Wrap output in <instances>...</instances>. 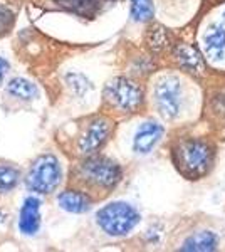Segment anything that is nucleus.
<instances>
[{"instance_id":"15","label":"nucleus","mask_w":225,"mask_h":252,"mask_svg":"<svg viewBox=\"0 0 225 252\" xmlns=\"http://www.w3.org/2000/svg\"><path fill=\"white\" fill-rule=\"evenodd\" d=\"M20 180V172L14 166L0 165V193H7L15 189Z\"/></svg>"},{"instance_id":"4","label":"nucleus","mask_w":225,"mask_h":252,"mask_svg":"<svg viewBox=\"0 0 225 252\" xmlns=\"http://www.w3.org/2000/svg\"><path fill=\"white\" fill-rule=\"evenodd\" d=\"M63 180V168L54 155H40L27 175V187L35 193H52Z\"/></svg>"},{"instance_id":"5","label":"nucleus","mask_w":225,"mask_h":252,"mask_svg":"<svg viewBox=\"0 0 225 252\" xmlns=\"http://www.w3.org/2000/svg\"><path fill=\"white\" fill-rule=\"evenodd\" d=\"M104 99L123 113H133L143 104V89L128 78H114L106 84Z\"/></svg>"},{"instance_id":"1","label":"nucleus","mask_w":225,"mask_h":252,"mask_svg":"<svg viewBox=\"0 0 225 252\" xmlns=\"http://www.w3.org/2000/svg\"><path fill=\"white\" fill-rule=\"evenodd\" d=\"M171 160L180 175L188 180H198L210 172L215 160V148L207 140L185 138L173 145Z\"/></svg>"},{"instance_id":"8","label":"nucleus","mask_w":225,"mask_h":252,"mask_svg":"<svg viewBox=\"0 0 225 252\" xmlns=\"http://www.w3.org/2000/svg\"><path fill=\"white\" fill-rule=\"evenodd\" d=\"M163 133H165V129H163V126L160 123H157V121H146V123H143L138 128L136 135H134L133 150L136 153H140V155H146V153H150L158 145Z\"/></svg>"},{"instance_id":"9","label":"nucleus","mask_w":225,"mask_h":252,"mask_svg":"<svg viewBox=\"0 0 225 252\" xmlns=\"http://www.w3.org/2000/svg\"><path fill=\"white\" fill-rule=\"evenodd\" d=\"M40 227V200L37 197H27L20 209L19 229L26 235L37 234Z\"/></svg>"},{"instance_id":"20","label":"nucleus","mask_w":225,"mask_h":252,"mask_svg":"<svg viewBox=\"0 0 225 252\" xmlns=\"http://www.w3.org/2000/svg\"><path fill=\"white\" fill-rule=\"evenodd\" d=\"M9 69H10V64L7 63L3 58H0V83L3 81V78H5V74L9 72Z\"/></svg>"},{"instance_id":"11","label":"nucleus","mask_w":225,"mask_h":252,"mask_svg":"<svg viewBox=\"0 0 225 252\" xmlns=\"http://www.w3.org/2000/svg\"><path fill=\"white\" fill-rule=\"evenodd\" d=\"M57 204L66 212L84 214L91 209V198H89V195L79 192V190H66V192L59 193Z\"/></svg>"},{"instance_id":"7","label":"nucleus","mask_w":225,"mask_h":252,"mask_svg":"<svg viewBox=\"0 0 225 252\" xmlns=\"http://www.w3.org/2000/svg\"><path fill=\"white\" fill-rule=\"evenodd\" d=\"M111 133V121L106 118H94L84 128L83 135L79 136V152L84 155H93L103 146Z\"/></svg>"},{"instance_id":"14","label":"nucleus","mask_w":225,"mask_h":252,"mask_svg":"<svg viewBox=\"0 0 225 252\" xmlns=\"http://www.w3.org/2000/svg\"><path fill=\"white\" fill-rule=\"evenodd\" d=\"M7 91H9L10 96L17 97V99H24V101H31L35 99L39 96V89L34 83L24 79V78H14L9 81L7 84Z\"/></svg>"},{"instance_id":"12","label":"nucleus","mask_w":225,"mask_h":252,"mask_svg":"<svg viewBox=\"0 0 225 252\" xmlns=\"http://www.w3.org/2000/svg\"><path fill=\"white\" fill-rule=\"evenodd\" d=\"M207 54L212 59H224L225 56V29L222 26H214L203 37Z\"/></svg>"},{"instance_id":"18","label":"nucleus","mask_w":225,"mask_h":252,"mask_svg":"<svg viewBox=\"0 0 225 252\" xmlns=\"http://www.w3.org/2000/svg\"><path fill=\"white\" fill-rule=\"evenodd\" d=\"M15 22V15L9 7L0 5V35L7 34Z\"/></svg>"},{"instance_id":"13","label":"nucleus","mask_w":225,"mask_h":252,"mask_svg":"<svg viewBox=\"0 0 225 252\" xmlns=\"http://www.w3.org/2000/svg\"><path fill=\"white\" fill-rule=\"evenodd\" d=\"M217 244H219V237L210 230H203V232L188 237L183 244L182 251H215Z\"/></svg>"},{"instance_id":"3","label":"nucleus","mask_w":225,"mask_h":252,"mask_svg":"<svg viewBox=\"0 0 225 252\" xmlns=\"http://www.w3.org/2000/svg\"><path fill=\"white\" fill-rule=\"evenodd\" d=\"M81 178L96 189L111 190L121 182L123 170L114 160L108 157H89L79 166Z\"/></svg>"},{"instance_id":"10","label":"nucleus","mask_w":225,"mask_h":252,"mask_svg":"<svg viewBox=\"0 0 225 252\" xmlns=\"http://www.w3.org/2000/svg\"><path fill=\"white\" fill-rule=\"evenodd\" d=\"M175 59L185 71L195 76H202L205 72V61L197 47L188 46V44H177L175 46Z\"/></svg>"},{"instance_id":"19","label":"nucleus","mask_w":225,"mask_h":252,"mask_svg":"<svg viewBox=\"0 0 225 252\" xmlns=\"http://www.w3.org/2000/svg\"><path fill=\"white\" fill-rule=\"evenodd\" d=\"M67 81H69V84H71V88L76 89L77 94H84L86 91H89V89H91L89 81L86 79L84 76H81V74H69Z\"/></svg>"},{"instance_id":"6","label":"nucleus","mask_w":225,"mask_h":252,"mask_svg":"<svg viewBox=\"0 0 225 252\" xmlns=\"http://www.w3.org/2000/svg\"><path fill=\"white\" fill-rule=\"evenodd\" d=\"M155 101L158 111L166 120H175L180 116L183 108V91L178 78L175 76H163L155 88Z\"/></svg>"},{"instance_id":"17","label":"nucleus","mask_w":225,"mask_h":252,"mask_svg":"<svg viewBox=\"0 0 225 252\" xmlns=\"http://www.w3.org/2000/svg\"><path fill=\"white\" fill-rule=\"evenodd\" d=\"M153 0H131V17L136 22H146L153 17Z\"/></svg>"},{"instance_id":"2","label":"nucleus","mask_w":225,"mask_h":252,"mask_svg":"<svg viewBox=\"0 0 225 252\" xmlns=\"http://www.w3.org/2000/svg\"><path fill=\"white\" fill-rule=\"evenodd\" d=\"M140 219V212L126 202H113V204L104 205L96 214L97 225L113 237L128 235L138 225Z\"/></svg>"},{"instance_id":"16","label":"nucleus","mask_w":225,"mask_h":252,"mask_svg":"<svg viewBox=\"0 0 225 252\" xmlns=\"http://www.w3.org/2000/svg\"><path fill=\"white\" fill-rule=\"evenodd\" d=\"M168 44H170V34L165 27L155 26L148 31V46L153 49V51H157V52L163 51V49L168 47Z\"/></svg>"}]
</instances>
